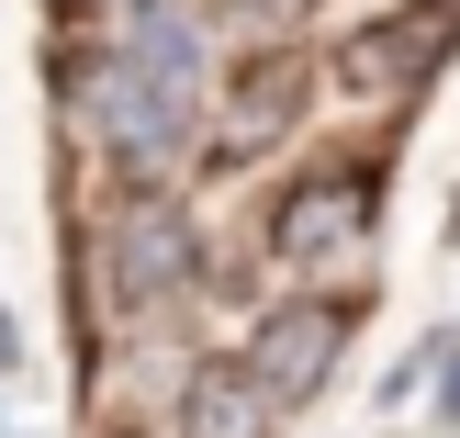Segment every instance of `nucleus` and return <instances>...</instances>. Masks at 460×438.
<instances>
[{
	"label": "nucleus",
	"mask_w": 460,
	"mask_h": 438,
	"mask_svg": "<svg viewBox=\"0 0 460 438\" xmlns=\"http://www.w3.org/2000/svg\"><path fill=\"white\" fill-rule=\"evenodd\" d=\"M90 124H102L112 157H135V169H157V157L191 147V112H202V45L191 22L169 12V0H146V12H124V34H112V57L79 79Z\"/></svg>",
	"instance_id": "f257e3e1"
},
{
	"label": "nucleus",
	"mask_w": 460,
	"mask_h": 438,
	"mask_svg": "<svg viewBox=\"0 0 460 438\" xmlns=\"http://www.w3.org/2000/svg\"><path fill=\"white\" fill-rule=\"evenodd\" d=\"M337 349H349V292H337V304H281V315H259V337H247L236 371L259 382L270 405H314L326 371H337Z\"/></svg>",
	"instance_id": "f03ea898"
},
{
	"label": "nucleus",
	"mask_w": 460,
	"mask_h": 438,
	"mask_svg": "<svg viewBox=\"0 0 460 438\" xmlns=\"http://www.w3.org/2000/svg\"><path fill=\"white\" fill-rule=\"evenodd\" d=\"M281 247L304 270H359V247H371V180H314V192H292Z\"/></svg>",
	"instance_id": "7ed1b4c3"
},
{
	"label": "nucleus",
	"mask_w": 460,
	"mask_h": 438,
	"mask_svg": "<svg viewBox=\"0 0 460 438\" xmlns=\"http://www.w3.org/2000/svg\"><path fill=\"white\" fill-rule=\"evenodd\" d=\"M112 270H124V304H169L191 282V237H180L169 202H124L112 214Z\"/></svg>",
	"instance_id": "20e7f679"
},
{
	"label": "nucleus",
	"mask_w": 460,
	"mask_h": 438,
	"mask_svg": "<svg viewBox=\"0 0 460 438\" xmlns=\"http://www.w3.org/2000/svg\"><path fill=\"white\" fill-rule=\"evenodd\" d=\"M180 427H191V438H270V394H259L247 371H202Z\"/></svg>",
	"instance_id": "39448f33"
},
{
	"label": "nucleus",
	"mask_w": 460,
	"mask_h": 438,
	"mask_svg": "<svg viewBox=\"0 0 460 438\" xmlns=\"http://www.w3.org/2000/svg\"><path fill=\"white\" fill-rule=\"evenodd\" d=\"M292 90H304V67H292V57H259V67H247V90H236V135H225V157H236V147H259V135H281L292 124Z\"/></svg>",
	"instance_id": "423d86ee"
},
{
	"label": "nucleus",
	"mask_w": 460,
	"mask_h": 438,
	"mask_svg": "<svg viewBox=\"0 0 460 438\" xmlns=\"http://www.w3.org/2000/svg\"><path fill=\"white\" fill-rule=\"evenodd\" d=\"M225 12H259V22H270V34H281V22H304V12H314V0H225Z\"/></svg>",
	"instance_id": "0eeeda50"
},
{
	"label": "nucleus",
	"mask_w": 460,
	"mask_h": 438,
	"mask_svg": "<svg viewBox=\"0 0 460 438\" xmlns=\"http://www.w3.org/2000/svg\"><path fill=\"white\" fill-rule=\"evenodd\" d=\"M12 360H22V337H12V315H0V371H12Z\"/></svg>",
	"instance_id": "6e6552de"
},
{
	"label": "nucleus",
	"mask_w": 460,
	"mask_h": 438,
	"mask_svg": "<svg viewBox=\"0 0 460 438\" xmlns=\"http://www.w3.org/2000/svg\"><path fill=\"white\" fill-rule=\"evenodd\" d=\"M124 12H146V0H112V22H124Z\"/></svg>",
	"instance_id": "1a4fd4ad"
},
{
	"label": "nucleus",
	"mask_w": 460,
	"mask_h": 438,
	"mask_svg": "<svg viewBox=\"0 0 460 438\" xmlns=\"http://www.w3.org/2000/svg\"><path fill=\"white\" fill-rule=\"evenodd\" d=\"M427 12H460V0H427Z\"/></svg>",
	"instance_id": "9d476101"
}]
</instances>
